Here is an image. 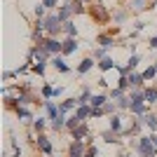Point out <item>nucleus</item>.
Listing matches in <instances>:
<instances>
[{
  "mask_svg": "<svg viewBox=\"0 0 157 157\" xmlns=\"http://www.w3.org/2000/svg\"><path fill=\"white\" fill-rule=\"evenodd\" d=\"M134 145L138 148L141 157H157V145L150 141V136H138V141H134Z\"/></svg>",
  "mask_w": 157,
  "mask_h": 157,
  "instance_id": "f257e3e1",
  "label": "nucleus"
},
{
  "mask_svg": "<svg viewBox=\"0 0 157 157\" xmlns=\"http://www.w3.org/2000/svg\"><path fill=\"white\" fill-rule=\"evenodd\" d=\"M45 31H47V35L49 38H54V35H59L61 31H63V24L59 21V17L56 14H49L45 19Z\"/></svg>",
  "mask_w": 157,
  "mask_h": 157,
  "instance_id": "f03ea898",
  "label": "nucleus"
},
{
  "mask_svg": "<svg viewBox=\"0 0 157 157\" xmlns=\"http://www.w3.org/2000/svg\"><path fill=\"white\" fill-rule=\"evenodd\" d=\"M42 47H45L49 54H59V52H63V42H59L56 38H45Z\"/></svg>",
  "mask_w": 157,
  "mask_h": 157,
  "instance_id": "7ed1b4c3",
  "label": "nucleus"
},
{
  "mask_svg": "<svg viewBox=\"0 0 157 157\" xmlns=\"http://www.w3.org/2000/svg\"><path fill=\"white\" fill-rule=\"evenodd\" d=\"M87 155V145L85 141H73L71 150H68V157H85Z\"/></svg>",
  "mask_w": 157,
  "mask_h": 157,
  "instance_id": "20e7f679",
  "label": "nucleus"
},
{
  "mask_svg": "<svg viewBox=\"0 0 157 157\" xmlns=\"http://www.w3.org/2000/svg\"><path fill=\"white\" fill-rule=\"evenodd\" d=\"M31 56L35 59V63H45V61L49 59V52H47L42 45H35V47L31 49Z\"/></svg>",
  "mask_w": 157,
  "mask_h": 157,
  "instance_id": "39448f33",
  "label": "nucleus"
},
{
  "mask_svg": "<svg viewBox=\"0 0 157 157\" xmlns=\"http://www.w3.org/2000/svg\"><path fill=\"white\" fill-rule=\"evenodd\" d=\"M35 143H38V148L45 155H52V143H49V138L45 136V134H38V138H35Z\"/></svg>",
  "mask_w": 157,
  "mask_h": 157,
  "instance_id": "423d86ee",
  "label": "nucleus"
},
{
  "mask_svg": "<svg viewBox=\"0 0 157 157\" xmlns=\"http://www.w3.org/2000/svg\"><path fill=\"white\" fill-rule=\"evenodd\" d=\"M75 115H78V117L82 120V122H87L89 117H94V108H92V105H78Z\"/></svg>",
  "mask_w": 157,
  "mask_h": 157,
  "instance_id": "0eeeda50",
  "label": "nucleus"
},
{
  "mask_svg": "<svg viewBox=\"0 0 157 157\" xmlns=\"http://www.w3.org/2000/svg\"><path fill=\"white\" fill-rule=\"evenodd\" d=\"M92 17L98 21H105L108 19V12H105V7L101 5V2H96V5H92Z\"/></svg>",
  "mask_w": 157,
  "mask_h": 157,
  "instance_id": "6e6552de",
  "label": "nucleus"
},
{
  "mask_svg": "<svg viewBox=\"0 0 157 157\" xmlns=\"http://www.w3.org/2000/svg\"><path fill=\"white\" fill-rule=\"evenodd\" d=\"M87 136H89V127H87L85 122H82L75 131H73V141H85Z\"/></svg>",
  "mask_w": 157,
  "mask_h": 157,
  "instance_id": "1a4fd4ad",
  "label": "nucleus"
},
{
  "mask_svg": "<svg viewBox=\"0 0 157 157\" xmlns=\"http://www.w3.org/2000/svg\"><path fill=\"white\" fill-rule=\"evenodd\" d=\"M127 82H129V87H141L145 82L143 73H131V75H127Z\"/></svg>",
  "mask_w": 157,
  "mask_h": 157,
  "instance_id": "9d476101",
  "label": "nucleus"
},
{
  "mask_svg": "<svg viewBox=\"0 0 157 157\" xmlns=\"http://www.w3.org/2000/svg\"><path fill=\"white\" fill-rule=\"evenodd\" d=\"M42 103H45V108H47L49 120H54V117H59V115H61V108H59V105H54L52 101H42Z\"/></svg>",
  "mask_w": 157,
  "mask_h": 157,
  "instance_id": "9b49d317",
  "label": "nucleus"
},
{
  "mask_svg": "<svg viewBox=\"0 0 157 157\" xmlns=\"http://www.w3.org/2000/svg\"><path fill=\"white\" fill-rule=\"evenodd\" d=\"M80 124H82V120H80L78 115H71V117L66 120V129L71 131V134H73V131H75V129H78Z\"/></svg>",
  "mask_w": 157,
  "mask_h": 157,
  "instance_id": "f8f14e48",
  "label": "nucleus"
},
{
  "mask_svg": "<svg viewBox=\"0 0 157 157\" xmlns=\"http://www.w3.org/2000/svg\"><path fill=\"white\" fill-rule=\"evenodd\" d=\"M129 10L143 12V10H148V0H129Z\"/></svg>",
  "mask_w": 157,
  "mask_h": 157,
  "instance_id": "ddd939ff",
  "label": "nucleus"
},
{
  "mask_svg": "<svg viewBox=\"0 0 157 157\" xmlns=\"http://www.w3.org/2000/svg\"><path fill=\"white\" fill-rule=\"evenodd\" d=\"M110 131L122 134V117L120 115H110Z\"/></svg>",
  "mask_w": 157,
  "mask_h": 157,
  "instance_id": "4468645a",
  "label": "nucleus"
},
{
  "mask_svg": "<svg viewBox=\"0 0 157 157\" xmlns=\"http://www.w3.org/2000/svg\"><path fill=\"white\" fill-rule=\"evenodd\" d=\"M49 63H52L59 73H68V66H66V61L61 59V56H52V61H49Z\"/></svg>",
  "mask_w": 157,
  "mask_h": 157,
  "instance_id": "2eb2a0df",
  "label": "nucleus"
},
{
  "mask_svg": "<svg viewBox=\"0 0 157 157\" xmlns=\"http://www.w3.org/2000/svg\"><path fill=\"white\" fill-rule=\"evenodd\" d=\"M75 49H78V40H75V38H68L63 42V52H61V54H73Z\"/></svg>",
  "mask_w": 157,
  "mask_h": 157,
  "instance_id": "dca6fc26",
  "label": "nucleus"
},
{
  "mask_svg": "<svg viewBox=\"0 0 157 157\" xmlns=\"http://www.w3.org/2000/svg\"><path fill=\"white\" fill-rule=\"evenodd\" d=\"M105 103H108V98H105L103 94H96V96H92V101H89L92 108H103Z\"/></svg>",
  "mask_w": 157,
  "mask_h": 157,
  "instance_id": "f3484780",
  "label": "nucleus"
},
{
  "mask_svg": "<svg viewBox=\"0 0 157 157\" xmlns=\"http://www.w3.org/2000/svg\"><path fill=\"white\" fill-rule=\"evenodd\" d=\"M143 122H145V127H148L150 131H157V117H155V115L145 113V115H143Z\"/></svg>",
  "mask_w": 157,
  "mask_h": 157,
  "instance_id": "a211bd4d",
  "label": "nucleus"
},
{
  "mask_svg": "<svg viewBox=\"0 0 157 157\" xmlns=\"http://www.w3.org/2000/svg\"><path fill=\"white\" fill-rule=\"evenodd\" d=\"M17 117H19V120H31V117H33V113L28 110L26 105H17Z\"/></svg>",
  "mask_w": 157,
  "mask_h": 157,
  "instance_id": "6ab92c4d",
  "label": "nucleus"
},
{
  "mask_svg": "<svg viewBox=\"0 0 157 157\" xmlns=\"http://www.w3.org/2000/svg\"><path fill=\"white\" fill-rule=\"evenodd\" d=\"M71 14H73L71 5H63V7H61V10H59V14H56V17H59V21H61V24H66V19H68Z\"/></svg>",
  "mask_w": 157,
  "mask_h": 157,
  "instance_id": "aec40b11",
  "label": "nucleus"
},
{
  "mask_svg": "<svg viewBox=\"0 0 157 157\" xmlns=\"http://www.w3.org/2000/svg\"><path fill=\"white\" fill-rule=\"evenodd\" d=\"M120 134H115V131H110V129H108V131H103V134H101V138H103V141H105V143H117V141H120Z\"/></svg>",
  "mask_w": 157,
  "mask_h": 157,
  "instance_id": "412c9836",
  "label": "nucleus"
},
{
  "mask_svg": "<svg viewBox=\"0 0 157 157\" xmlns=\"http://www.w3.org/2000/svg\"><path fill=\"white\" fill-rule=\"evenodd\" d=\"M66 120H68V117H66L63 113H61L59 117H54V120H52V127H54V129H56V131H61V129H63V127H66Z\"/></svg>",
  "mask_w": 157,
  "mask_h": 157,
  "instance_id": "4be33fe9",
  "label": "nucleus"
},
{
  "mask_svg": "<svg viewBox=\"0 0 157 157\" xmlns=\"http://www.w3.org/2000/svg\"><path fill=\"white\" fill-rule=\"evenodd\" d=\"M98 68H101V71H110V68H117V66H115V61L110 59V56H105V59H101V63H98Z\"/></svg>",
  "mask_w": 157,
  "mask_h": 157,
  "instance_id": "5701e85b",
  "label": "nucleus"
},
{
  "mask_svg": "<svg viewBox=\"0 0 157 157\" xmlns=\"http://www.w3.org/2000/svg\"><path fill=\"white\" fill-rule=\"evenodd\" d=\"M75 105H78V98H66L59 108H61V113H68L71 108H75Z\"/></svg>",
  "mask_w": 157,
  "mask_h": 157,
  "instance_id": "b1692460",
  "label": "nucleus"
},
{
  "mask_svg": "<svg viewBox=\"0 0 157 157\" xmlns=\"http://www.w3.org/2000/svg\"><path fill=\"white\" fill-rule=\"evenodd\" d=\"M98 42H101V47H103V49H110V47L115 45V40H113L110 35H101V38H98Z\"/></svg>",
  "mask_w": 157,
  "mask_h": 157,
  "instance_id": "393cba45",
  "label": "nucleus"
},
{
  "mask_svg": "<svg viewBox=\"0 0 157 157\" xmlns=\"http://www.w3.org/2000/svg\"><path fill=\"white\" fill-rule=\"evenodd\" d=\"M145 92V103H157V89H143Z\"/></svg>",
  "mask_w": 157,
  "mask_h": 157,
  "instance_id": "a878e982",
  "label": "nucleus"
},
{
  "mask_svg": "<svg viewBox=\"0 0 157 157\" xmlns=\"http://www.w3.org/2000/svg\"><path fill=\"white\" fill-rule=\"evenodd\" d=\"M63 31L68 33V38H75L78 28H75V24H73V21H66V24H63Z\"/></svg>",
  "mask_w": 157,
  "mask_h": 157,
  "instance_id": "bb28decb",
  "label": "nucleus"
},
{
  "mask_svg": "<svg viewBox=\"0 0 157 157\" xmlns=\"http://www.w3.org/2000/svg\"><path fill=\"white\" fill-rule=\"evenodd\" d=\"M68 5H71V10H73L75 14H82V12H85V7H82V2H80V0H71Z\"/></svg>",
  "mask_w": 157,
  "mask_h": 157,
  "instance_id": "cd10ccee",
  "label": "nucleus"
},
{
  "mask_svg": "<svg viewBox=\"0 0 157 157\" xmlns=\"http://www.w3.org/2000/svg\"><path fill=\"white\" fill-rule=\"evenodd\" d=\"M92 66H94V61H92V59H85L82 63L78 66V73H87L89 68H92Z\"/></svg>",
  "mask_w": 157,
  "mask_h": 157,
  "instance_id": "c85d7f7f",
  "label": "nucleus"
},
{
  "mask_svg": "<svg viewBox=\"0 0 157 157\" xmlns=\"http://www.w3.org/2000/svg\"><path fill=\"white\" fill-rule=\"evenodd\" d=\"M52 96H54V87L45 85V87H42V98H45V101H49Z\"/></svg>",
  "mask_w": 157,
  "mask_h": 157,
  "instance_id": "c756f323",
  "label": "nucleus"
},
{
  "mask_svg": "<svg viewBox=\"0 0 157 157\" xmlns=\"http://www.w3.org/2000/svg\"><path fill=\"white\" fill-rule=\"evenodd\" d=\"M33 127H35V131H42L45 129V120L42 117H33Z\"/></svg>",
  "mask_w": 157,
  "mask_h": 157,
  "instance_id": "7c9ffc66",
  "label": "nucleus"
},
{
  "mask_svg": "<svg viewBox=\"0 0 157 157\" xmlns=\"http://www.w3.org/2000/svg\"><path fill=\"white\" fill-rule=\"evenodd\" d=\"M115 108H117V103H105V105H103V115H113V113H115Z\"/></svg>",
  "mask_w": 157,
  "mask_h": 157,
  "instance_id": "2f4dec72",
  "label": "nucleus"
},
{
  "mask_svg": "<svg viewBox=\"0 0 157 157\" xmlns=\"http://www.w3.org/2000/svg\"><path fill=\"white\" fill-rule=\"evenodd\" d=\"M110 96L115 98V101H117V98H122V96H124V89H120V87H117V89H113V92H110Z\"/></svg>",
  "mask_w": 157,
  "mask_h": 157,
  "instance_id": "473e14b6",
  "label": "nucleus"
},
{
  "mask_svg": "<svg viewBox=\"0 0 157 157\" xmlns=\"http://www.w3.org/2000/svg\"><path fill=\"white\" fill-rule=\"evenodd\" d=\"M127 19V10H120V12H115V21H124Z\"/></svg>",
  "mask_w": 157,
  "mask_h": 157,
  "instance_id": "72a5a7b5",
  "label": "nucleus"
},
{
  "mask_svg": "<svg viewBox=\"0 0 157 157\" xmlns=\"http://www.w3.org/2000/svg\"><path fill=\"white\" fill-rule=\"evenodd\" d=\"M33 71L38 73V75H45V63H35V66H33Z\"/></svg>",
  "mask_w": 157,
  "mask_h": 157,
  "instance_id": "f704fd0d",
  "label": "nucleus"
},
{
  "mask_svg": "<svg viewBox=\"0 0 157 157\" xmlns=\"http://www.w3.org/2000/svg\"><path fill=\"white\" fill-rule=\"evenodd\" d=\"M96 155H98V150L94 148V145H89V148H87V155H85V157H96Z\"/></svg>",
  "mask_w": 157,
  "mask_h": 157,
  "instance_id": "c9c22d12",
  "label": "nucleus"
},
{
  "mask_svg": "<svg viewBox=\"0 0 157 157\" xmlns=\"http://www.w3.org/2000/svg\"><path fill=\"white\" fill-rule=\"evenodd\" d=\"M42 14H45V5H38V7H35V17L42 19Z\"/></svg>",
  "mask_w": 157,
  "mask_h": 157,
  "instance_id": "e433bc0d",
  "label": "nucleus"
},
{
  "mask_svg": "<svg viewBox=\"0 0 157 157\" xmlns=\"http://www.w3.org/2000/svg\"><path fill=\"white\" fill-rule=\"evenodd\" d=\"M94 59H105V49H103V47H101V49H96V52H94Z\"/></svg>",
  "mask_w": 157,
  "mask_h": 157,
  "instance_id": "4c0bfd02",
  "label": "nucleus"
},
{
  "mask_svg": "<svg viewBox=\"0 0 157 157\" xmlns=\"http://www.w3.org/2000/svg\"><path fill=\"white\" fill-rule=\"evenodd\" d=\"M12 78H14V73H10V71L2 73V80H5V82H7V80H12Z\"/></svg>",
  "mask_w": 157,
  "mask_h": 157,
  "instance_id": "58836bf2",
  "label": "nucleus"
},
{
  "mask_svg": "<svg viewBox=\"0 0 157 157\" xmlns=\"http://www.w3.org/2000/svg\"><path fill=\"white\" fill-rule=\"evenodd\" d=\"M42 5H45V7H54V5H56V0H42Z\"/></svg>",
  "mask_w": 157,
  "mask_h": 157,
  "instance_id": "ea45409f",
  "label": "nucleus"
},
{
  "mask_svg": "<svg viewBox=\"0 0 157 157\" xmlns=\"http://www.w3.org/2000/svg\"><path fill=\"white\" fill-rule=\"evenodd\" d=\"M150 49H157V38H150Z\"/></svg>",
  "mask_w": 157,
  "mask_h": 157,
  "instance_id": "a19ab883",
  "label": "nucleus"
},
{
  "mask_svg": "<svg viewBox=\"0 0 157 157\" xmlns=\"http://www.w3.org/2000/svg\"><path fill=\"white\" fill-rule=\"evenodd\" d=\"M150 141H152V143L157 145V134H150Z\"/></svg>",
  "mask_w": 157,
  "mask_h": 157,
  "instance_id": "79ce46f5",
  "label": "nucleus"
},
{
  "mask_svg": "<svg viewBox=\"0 0 157 157\" xmlns=\"http://www.w3.org/2000/svg\"><path fill=\"white\" fill-rule=\"evenodd\" d=\"M117 157H129V155H124V152H122V155H117Z\"/></svg>",
  "mask_w": 157,
  "mask_h": 157,
  "instance_id": "37998d69",
  "label": "nucleus"
},
{
  "mask_svg": "<svg viewBox=\"0 0 157 157\" xmlns=\"http://www.w3.org/2000/svg\"><path fill=\"white\" fill-rule=\"evenodd\" d=\"M80 2H89V0H80Z\"/></svg>",
  "mask_w": 157,
  "mask_h": 157,
  "instance_id": "c03bdc74",
  "label": "nucleus"
}]
</instances>
